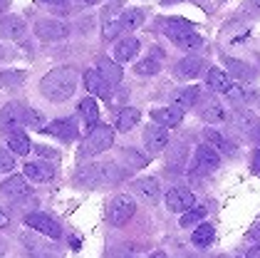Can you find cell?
<instances>
[{
  "instance_id": "cell-1",
  "label": "cell",
  "mask_w": 260,
  "mask_h": 258,
  "mask_svg": "<svg viewBox=\"0 0 260 258\" xmlns=\"http://www.w3.org/2000/svg\"><path fill=\"white\" fill-rule=\"evenodd\" d=\"M77 90V72L72 67H52L40 79V92L50 102H67Z\"/></svg>"
},
{
  "instance_id": "cell-2",
  "label": "cell",
  "mask_w": 260,
  "mask_h": 258,
  "mask_svg": "<svg viewBox=\"0 0 260 258\" xmlns=\"http://www.w3.org/2000/svg\"><path fill=\"white\" fill-rule=\"evenodd\" d=\"M124 177L117 164L112 161H100V164H87L77 171V184L82 186H100V184H114Z\"/></svg>"
},
{
  "instance_id": "cell-3",
  "label": "cell",
  "mask_w": 260,
  "mask_h": 258,
  "mask_svg": "<svg viewBox=\"0 0 260 258\" xmlns=\"http://www.w3.org/2000/svg\"><path fill=\"white\" fill-rule=\"evenodd\" d=\"M112 144H114V129L112 127H104V124H97L84 137V141H82V147H80V154L82 157H94V154L107 152Z\"/></svg>"
},
{
  "instance_id": "cell-4",
  "label": "cell",
  "mask_w": 260,
  "mask_h": 258,
  "mask_svg": "<svg viewBox=\"0 0 260 258\" xmlns=\"http://www.w3.org/2000/svg\"><path fill=\"white\" fill-rule=\"evenodd\" d=\"M134 214H137V204L132 196L119 194L112 198V204H109V223L112 226H124L126 221H132Z\"/></svg>"
},
{
  "instance_id": "cell-5",
  "label": "cell",
  "mask_w": 260,
  "mask_h": 258,
  "mask_svg": "<svg viewBox=\"0 0 260 258\" xmlns=\"http://www.w3.org/2000/svg\"><path fill=\"white\" fill-rule=\"evenodd\" d=\"M35 35H38L42 42H57V40H64L70 35V25L62 22V20L45 18L35 25Z\"/></svg>"
},
{
  "instance_id": "cell-6",
  "label": "cell",
  "mask_w": 260,
  "mask_h": 258,
  "mask_svg": "<svg viewBox=\"0 0 260 258\" xmlns=\"http://www.w3.org/2000/svg\"><path fill=\"white\" fill-rule=\"evenodd\" d=\"M25 124V107L18 102H10L0 109V132L13 134Z\"/></svg>"
},
{
  "instance_id": "cell-7",
  "label": "cell",
  "mask_w": 260,
  "mask_h": 258,
  "mask_svg": "<svg viewBox=\"0 0 260 258\" xmlns=\"http://www.w3.org/2000/svg\"><path fill=\"white\" fill-rule=\"evenodd\" d=\"M218 164H220L218 152L213 147H208V144H201L196 149V154H193V174H211V171L218 169Z\"/></svg>"
},
{
  "instance_id": "cell-8",
  "label": "cell",
  "mask_w": 260,
  "mask_h": 258,
  "mask_svg": "<svg viewBox=\"0 0 260 258\" xmlns=\"http://www.w3.org/2000/svg\"><path fill=\"white\" fill-rule=\"evenodd\" d=\"M0 196L8 198V201H22V198L30 196V184L27 179L20 174H13L0 184Z\"/></svg>"
},
{
  "instance_id": "cell-9",
  "label": "cell",
  "mask_w": 260,
  "mask_h": 258,
  "mask_svg": "<svg viewBox=\"0 0 260 258\" xmlns=\"http://www.w3.org/2000/svg\"><path fill=\"white\" fill-rule=\"evenodd\" d=\"M25 223H27L32 231H40V234H45V236H50V238H55V241L62 236L60 223H57V221H55L52 216H45V214H38V211L27 214V216H25Z\"/></svg>"
},
{
  "instance_id": "cell-10",
  "label": "cell",
  "mask_w": 260,
  "mask_h": 258,
  "mask_svg": "<svg viewBox=\"0 0 260 258\" xmlns=\"http://www.w3.org/2000/svg\"><path fill=\"white\" fill-rule=\"evenodd\" d=\"M42 132L50 134V137L62 139V141H72V139H77V134H80L75 119H55V122H50Z\"/></svg>"
},
{
  "instance_id": "cell-11",
  "label": "cell",
  "mask_w": 260,
  "mask_h": 258,
  "mask_svg": "<svg viewBox=\"0 0 260 258\" xmlns=\"http://www.w3.org/2000/svg\"><path fill=\"white\" fill-rule=\"evenodd\" d=\"M144 144H146V152L159 154L161 149L169 144V132H166V127H161V124H149V127L144 129Z\"/></svg>"
},
{
  "instance_id": "cell-12",
  "label": "cell",
  "mask_w": 260,
  "mask_h": 258,
  "mask_svg": "<svg viewBox=\"0 0 260 258\" xmlns=\"http://www.w3.org/2000/svg\"><path fill=\"white\" fill-rule=\"evenodd\" d=\"M193 204H196V196L188 189L176 186L166 194V209L169 211H188V209H193Z\"/></svg>"
},
{
  "instance_id": "cell-13",
  "label": "cell",
  "mask_w": 260,
  "mask_h": 258,
  "mask_svg": "<svg viewBox=\"0 0 260 258\" xmlns=\"http://www.w3.org/2000/svg\"><path fill=\"white\" fill-rule=\"evenodd\" d=\"M25 33H27V25L22 18H18V15H3L0 18V38L20 40Z\"/></svg>"
},
{
  "instance_id": "cell-14",
  "label": "cell",
  "mask_w": 260,
  "mask_h": 258,
  "mask_svg": "<svg viewBox=\"0 0 260 258\" xmlns=\"http://www.w3.org/2000/svg\"><path fill=\"white\" fill-rule=\"evenodd\" d=\"M84 84H87V90L94 95V97L100 99H107V102H112V92H109V82L102 77L97 70H87L84 72Z\"/></svg>"
},
{
  "instance_id": "cell-15",
  "label": "cell",
  "mask_w": 260,
  "mask_h": 258,
  "mask_svg": "<svg viewBox=\"0 0 260 258\" xmlns=\"http://www.w3.org/2000/svg\"><path fill=\"white\" fill-rule=\"evenodd\" d=\"M151 119H154V124H161V127H176V124H181V119H183V107L174 104V107L154 109Z\"/></svg>"
},
{
  "instance_id": "cell-16",
  "label": "cell",
  "mask_w": 260,
  "mask_h": 258,
  "mask_svg": "<svg viewBox=\"0 0 260 258\" xmlns=\"http://www.w3.org/2000/svg\"><path fill=\"white\" fill-rule=\"evenodd\" d=\"M25 177L32 179L35 184H47L55 179V169L45 161H27L25 164Z\"/></svg>"
},
{
  "instance_id": "cell-17",
  "label": "cell",
  "mask_w": 260,
  "mask_h": 258,
  "mask_svg": "<svg viewBox=\"0 0 260 258\" xmlns=\"http://www.w3.org/2000/svg\"><path fill=\"white\" fill-rule=\"evenodd\" d=\"M201 72H203V60H201L199 55H188V58H183L176 62V75L183 79L199 77Z\"/></svg>"
},
{
  "instance_id": "cell-18",
  "label": "cell",
  "mask_w": 260,
  "mask_h": 258,
  "mask_svg": "<svg viewBox=\"0 0 260 258\" xmlns=\"http://www.w3.org/2000/svg\"><path fill=\"white\" fill-rule=\"evenodd\" d=\"M97 72H100V75L107 79L109 84H119L121 77H124L119 62H117V60H109V58H100V60H97Z\"/></svg>"
},
{
  "instance_id": "cell-19",
  "label": "cell",
  "mask_w": 260,
  "mask_h": 258,
  "mask_svg": "<svg viewBox=\"0 0 260 258\" xmlns=\"http://www.w3.org/2000/svg\"><path fill=\"white\" fill-rule=\"evenodd\" d=\"M134 191L139 194L141 198H146V201H159V194H161V189H159V181L154 177H144V179H137L134 181Z\"/></svg>"
},
{
  "instance_id": "cell-20",
  "label": "cell",
  "mask_w": 260,
  "mask_h": 258,
  "mask_svg": "<svg viewBox=\"0 0 260 258\" xmlns=\"http://www.w3.org/2000/svg\"><path fill=\"white\" fill-rule=\"evenodd\" d=\"M137 52H139V40L137 38H124L117 42V47H114V60L117 62H132V60L137 58Z\"/></svg>"
},
{
  "instance_id": "cell-21",
  "label": "cell",
  "mask_w": 260,
  "mask_h": 258,
  "mask_svg": "<svg viewBox=\"0 0 260 258\" xmlns=\"http://www.w3.org/2000/svg\"><path fill=\"white\" fill-rule=\"evenodd\" d=\"M203 139H206V144L213 147L216 152H223V154H233V152H236V144H233L231 139H225L220 132H216V129H206V132H203Z\"/></svg>"
},
{
  "instance_id": "cell-22",
  "label": "cell",
  "mask_w": 260,
  "mask_h": 258,
  "mask_svg": "<svg viewBox=\"0 0 260 258\" xmlns=\"http://www.w3.org/2000/svg\"><path fill=\"white\" fill-rule=\"evenodd\" d=\"M164 33H166V38L176 40L179 35L193 33V25H191L188 20H183V18H169L166 22H164Z\"/></svg>"
},
{
  "instance_id": "cell-23",
  "label": "cell",
  "mask_w": 260,
  "mask_h": 258,
  "mask_svg": "<svg viewBox=\"0 0 260 258\" xmlns=\"http://www.w3.org/2000/svg\"><path fill=\"white\" fill-rule=\"evenodd\" d=\"M80 114L82 119L87 122V127L92 129V127H97V122H100V104L94 102V97H84L80 102Z\"/></svg>"
},
{
  "instance_id": "cell-24",
  "label": "cell",
  "mask_w": 260,
  "mask_h": 258,
  "mask_svg": "<svg viewBox=\"0 0 260 258\" xmlns=\"http://www.w3.org/2000/svg\"><path fill=\"white\" fill-rule=\"evenodd\" d=\"M206 82H208V87L213 90V92H228V87H231V79H228V75L223 72V70H218V67H211L208 72H206Z\"/></svg>"
},
{
  "instance_id": "cell-25",
  "label": "cell",
  "mask_w": 260,
  "mask_h": 258,
  "mask_svg": "<svg viewBox=\"0 0 260 258\" xmlns=\"http://www.w3.org/2000/svg\"><path fill=\"white\" fill-rule=\"evenodd\" d=\"M8 149L15 152V154H20V157L30 154V137L25 132H20V129L13 132V134H8Z\"/></svg>"
},
{
  "instance_id": "cell-26",
  "label": "cell",
  "mask_w": 260,
  "mask_h": 258,
  "mask_svg": "<svg viewBox=\"0 0 260 258\" xmlns=\"http://www.w3.org/2000/svg\"><path fill=\"white\" fill-rule=\"evenodd\" d=\"M201 117L213 124V122H225V119H228V114H225V109L220 107L218 102H213V99H211V102L201 104Z\"/></svg>"
},
{
  "instance_id": "cell-27",
  "label": "cell",
  "mask_w": 260,
  "mask_h": 258,
  "mask_svg": "<svg viewBox=\"0 0 260 258\" xmlns=\"http://www.w3.org/2000/svg\"><path fill=\"white\" fill-rule=\"evenodd\" d=\"M139 109H134V107H124L119 114H117V129L119 132H129L137 122H139Z\"/></svg>"
},
{
  "instance_id": "cell-28",
  "label": "cell",
  "mask_w": 260,
  "mask_h": 258,
  "mask_svg": "<svg viewBox=\"0 0 260 258\" xmlns=\"http://www.w3.org/2000/svg\"><path fill=\"white\" fill-rule=\"evenodd\" d=\"M201 97V90L199 87H183V90H179L176 95H174V104H179V107H193L196 102H199Z\"/></svg>"
},
{
  "instance_id": "cell-29",
  "label": "cell",
  "mask_w": 260,
  "mask_h": 258,
  "mask_svg": "<svg viewBox=\"0 0 260 258\" xmlns=\"http://www.w3.org/2000/svg\"><path fill=\"white\" fill-rule=\"evenodd\" d=\"M236 124H238V129H243V132H248V134H253L255 129L260 127V122H258V117L253 114V112H245V109H238L236 112Z\"/></svg>"
},
{
  "instance_id": "cell-30",
  "label": "cell",
  "mask_w": 260,
  "mask_h": 258,
  "mask_svg": "<svg viewBox=\"0 0 260 258\" xmlns=\"http://www.w3.org/2000/svg\"><path fill=\"white\" fill-rule=\"evenodd\" d=\"M191 241H193V246H199V248L211 246V241H213V226H211V223L196 226V231L191 234Z\"/></svg>"
},
{
  "instance_id": "cell-31",
  "label": "cell",
  "mask_w": 260,
  "mask_h": 258,
  "mask_svg": "<svg viewBox=\"0 0 260 258\" xmlns=\"http://www.w3.org/2000/svg\"><path fill=\"white\" fill-rule=\"evenodd\" d=\"M119 22H121V30H137L141 22H144V10L132 8V10H126V13L121 15Z\"/></svg>"
},
{
  "instance_id": "cell-32",
  "label": "cell",
  "mask_w": 260,
  "mask_h": 258,
  "mask_svg": "<svg viewBox=\"0 0 260 258\" xmlns=\"http://www.w3.org/2000/svg\"><path fill=\"white\" fill-rule=\"evenodd\" d=\"M225 67H228V72H231L233 77H238V79H250L253 77V70H250L245 62H240V60L225 58Z\"/></svg>"
},
{
  "instance_id": "cell-33",
  "label": "cell",
  "mask_w": 260,
  "mask_h": 258,
  "mask_svg": "<svg viewBox=\"0 0 260 258\" xmlns=\"http://www.w3.org/2000/svg\"><path fill=\"white\" fill-rule=\"evenodd\" d=\"M203 218H206V209H203V206H193V209H188V211L181 216V226H183V228H191V226L201 223Z\"/></svg>"
},
{
  "instance_id": "cell-34",
  "label": "cell",
  "mask_w": 260,
  "mask_h": 258,
  "mask_svg": "<svg viewBox=\"0 0 260 258\" xmlns=\"http://www.w3.org/2000/svg\"><path fill=\"white\" fill-rule=\"evenodd\" d=\"M159 70H161L159 60H151V58L141 60V62H137V65H134V72H137V75H141V77H154Z\"/></svg>"
},
{
  "instance_id": "cell-35",
  "label": "cell",
  "mask_w": 260,
  "mask_h": 258,
  "mask_svg": "<svg viewBox=\"0 0 260 258\" xmlns=\"http://www.w3.org/2000/svg\"><path fill=\"white\" fill-rule=\"evenodd\" d=\"M22 82H25V72L22 70H5L0 75V84L3 87H18Z\"/></svg>"
},
{
  "instance_id": "cell-36",
  "label": "cell",
  "mask_w": 260,
  "mask_h": 258,
  "mask_svg": "<svg viewBox=\"0 0 260 258\" xmlns=\"http://www.w3.org/2000/svg\"><path fill=\"white\" fill-rule=\"evenodd\" d=\"M25 124H27V127H32V129H40V132L47 127L45 114H42L40 109H25Z\"/></svg>"
},
{
  "instance_id": "cell-37",
  "label": "cell",
  "mask_w": 260,
  "mask_h": 258,
  "mask_svg": "<svg viewBox=\"0 0 260 258\" xmlns=\"http://www.w3.org/2000/svg\"><path fill=\"white\" fill-rule=\"evenodd\" d=\"M171 42H176L179 47H183V50H196V47H201V38L196 35V33H186V35H179L176 40H171Z\"/></svg>"
},
{
  "instance_id": "cell-38",
  "label": "cell",
  "mask_w": 260,
  "mask_h": 258,
  "mask_svg": "<svg viewBox=\"0 0 260 258\" xmlns=\"http://www.w3.org/2000/svg\"><path fill=\"white\" fill-rule=\"evenodd\" d=\"M119 33H121L119 20H104V25H102V35H104V40H117Z\"/></svg>"
},
{
  "instance_id": "cell-39",
  "label": "cell",
  "mask_w": 260,
  "mask_h": 258,
  "mask_svg": "<svg viewBox=\"0 0 260 258\" xmlns=\"http://www.w3.org/2000/svg\"><path fill=\"white\" fill-rule=\"evenodd\" d=\"M13 169H15V157L8 149H0V174L13 171Z\"/></svg>"
},
{
  "instance_id": "cell-40",
  "label": "cell",
  "mask_w": 260,
  "mask_h": 258,
  "mask_svg": "<svg viewBox=\"0 0 260 258\" xmlns=\"http://www.w3.org/2000/svg\"><path fill=\"white\" fill-rule=\"evenodd\" d=\"M225 95H228V99H231V102H238V104H240V102H245V99H250V95H245V90H243L240 84H231Z\"/></svg>"
},
{
  "instance_id": "cell-41",
  "label": "cell",
  "mask_w": 260,
  "mask_h": 258,
  "mask_svg": "<svg viewBox=\"0 0 260 258\" xmlns=\"http://www.w3.org/2000/svg\"><path fill=\"white\" fill-rule=\"evenodd\" d=\"M124 157L132 161V166H146V159L137 154V149H124Z\"/></svg>"
},
{
  "instance_id": "cell-42",
  "label": "cell",
  "mask_w": 260,
  "mask_h": 258,
  "mask_svg": "<svg viewBox=\"0 0 260 258\" xmlns=\"http://www.w3.org/2000/svg\"><path fill=\"white\" fill-rule=\"evenodd\" d=\"M35 152H38L40 157H45V159H57V157H60L55 149H50V147H42V144H38V147H35Z\"/></svg>"
},
{
  "instance_id": "cell-43",
  "label": "cell",
  "mask_w": 260,
  "mask_h": 258,
  "mask_svg": "<svg viewBox=\"0 0 260 258\" xmlns=\"http://www.w3.org/2000/svg\"><path fill=\"white\" fill-rule=\"evenodd\" d=\"M8 223H10V216H8V211L0 206V228H8Z\"/></svg>"
},
{
  "instance_id": "cell-44",
  "label": "cell",
  "mask_w": 260,
  "mask_h": 258,
  "mask_svg": "<svg viewBox=\"0 0 260 258\" xmlns=\"http://www.w3.org/2000/svg\"><path fill=\"white\" fill-rule=\"evenodd\" d=\"M45 5H50V8H64L67 5V0H40Z\"/></svg>"
},
{
  "instance_id": "cell-45",
  "label": "cell",
  "mask_w": 260,
  "mask_h": 258,
  "mask_svg": "<svg viewBox=\"0 0 260 258\" xmlns=\"http://www.w3.org/2000/svg\"><path fill=\"white\" fill-rule=\"evenodd\" d=\"M248 236L253 238V241H260V223L255 226V228H250V234H248Z\"/></svg>"
},
{
  "instance_id": "cell-46",
  "label": "cell",
  "mask_w": 260,
  "mask_h": 258,
  "mask_svg": "<svg viewBox=\"0 0 260 258\" xmlns=\"http://www.w3.org/2000/svg\"><path fill=\"white\" fill-rule=\"evenodd\" d=\"M248 10H253V13H260V0H253V3L248 5Z\"/></svg>"
},
{
  "instance_id": "cell-47",
  "label": "cell",
  "mask_w": 260,
  "mask_h": 258,
  "mask_svg": "<svg viewBox=\"0 0 260 258\" xmlns=\"http://www.w3.org/2000/svg\"><path fill=\"white\" fill-rule=\"evenodd\" d=\"M5 251H8V243H5V241H3V238H0V258L5 256Z\"/></svg>"
},
{
  "instance_id": "cell-48",
  "label": "cell",
  "mask_w": 260,
  "mask_h": 258,
  "mask_svg": "<svg viewBox=\"0 0 260 258\" xmlns=\"http://www.w3.org/2000/svg\"><path fill=\"white\" fill-rule=\"evenodd\" d=\"M250 256H253V258H260V243L255 246V248H253V251H250Z\"/></svg>"
},
{
  "instance_id": "cell-49",
  "label": "cell",
  "mask_w": 260,
  "mask_h": 258,
  "mask_svg": "<svg viewBox=\"0 0 260 258\" xmlns=\"http://www.w3.org/2000/svg\"><path fill=\"white\" fill-rule=\"evenodd\" d=\"M151 258H169V256H166L164 251H154V253H151Z\"/></svg>"
},
{
  "instance_id": "cell-50",
  "label": "cell",
  "mask_w": 260,
  "mask_h": 258,
  "mask_svg": "<svg viewBox=\"0 0 260 258\" xmlns=\"http://www.w3.org/2000/svg\"><path fill=\"white\" fill-rule=\"evenodd\" d=\"M253 169H255V171H258V174H260V159H258V157L253 159Z\"/></svg>"
},
{
  "instance_id": "cell-51",
  "label": "cell",
  "mask_w": 260,
  "mask_h": 258,
  "mask_svg": "<svg viewBox=\"0 0 260 258\" xmlns=\"http://www.w3.org/2000/svg\"><path fill=\"white\" fill-rule=\"evenodd\" d=\"M253 139H255V141H258V144H260V127H258V129H255V132H253Z\"/></svg>"
},
{
  "instance_id": "cell-52",
  "label": "cell",
  "mask_w": 260,
  "mask_h": 258,
  "mask_svg": "<svg viewBox=\"0 0 260 258\" xmlns=\"http://www.w3.org/2000/svg\"><path fill=\"white\" fill-rule=\"evenodd\" d=\"M82 3H87V5H97L100 0H82Z\"/></svg>"
},
{
  "instance_id": "cell-53",
  "label": "cell",
  "mask_w": 260,
  "mask_h": 258,
  "mask_svg": "<svg viewBox=\"0 0 260 258\" xmlns=\"http://www.w3.org/2000/svg\"><path fill=\"white\" fill-rule=\"evenodd\" d=\"M164 5H171V3H181V0H161Z\"/></svg>"
},
{
  "instance_id": "cell-54",
  "label": "cell",
  "mask_w": 260,
  "mask_h": 258,
  "mask_svg": "<svg viewBox=\"0 0 260 258\" xmlns=\"http://www.w3.org/2000/svg\"><path fill=\"white\" fill-rule=\"evenodd\" d=\"M238 258H253V256H250V253H240Z\"/></svg>"
},
{
  "instance_id": "cell-55",
  "label": "cell",
  "mask_w": 260,
  "mask_h": 258,
  "mask_svg": "<svg viewBox=\"0 0 260 258\" xmlns=\"http://www.w3.org/2000/svg\"><path fill=\"white\" fill-rule=\"evenodd\" d=\"M255 157H258V159H260V149H258V152H255Z\"/></svg>"
}]
</instances>
